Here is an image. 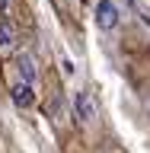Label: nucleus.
Returning <instances> with one entry per match:
<instances>
[{
	"instance_id": "obj_1",
	"label": "nucleus",
	"mask_w": 150,
	"mask_h": 153,
	"mask_svg": "<svg viewBox=\"0 0 150 153\" xmlns=\"http://www.w3.org/2000/svg\"><path fill=\"white\" fill-rule=\"evenodd\" d=\"M96 26L102 29V32H112V29H118V22H122V10H118V3L115 0H96Z\"/></svg>"
},
{
	"instance_id": "obj_2",
	"label": "nucleus",
	"mask_w": 150,
	"mask_h": 153,
	"mask_svg": "<svg viewBox=\"0 0 150 153\" xmlns=\"http://www.w3.org/2000/svg\"><path fill=\"white\" fill-rule=\"evenodd\" d=\"M77 118H80V124H96V118H99L90 93H77Z\"/></svg>"
},
{
	"instance_id": "obj_3",
	"label": "nucleus",
	"mask_w": 150,
	"mask_h": 153,
	"mask_svg": "<svg viewBox=\"0 0 150 153\" xmlns=\"http://www.w3.org/2000/svg\"><path fill=\"white\" fill-rule=\"evenodd\" d=\"M16 70H19V76H22V80H19V83H26V86H32L35 83V61H32V57L29 54H19L16 57Z\"/></svg>"
},
{
	"instance_id": "obj_4",
	"label": "nucleus",
	"mask_w": 150,
	"mask_h": 153,
	"mask_svg": "<svg viewBox=\"0 0 150 153\" xmlns=\"http://www.w3.org/2000/svg\"><path fill=\"white\" fill-rule=\"evenodd\" d=\"M16 45V29L7 16H0V51H13Z\"/></svg>"
},
{
	"instance_id": "obj_5",
	"label": "nucleus",
	"mask_w": 150,
	"mask_h": 153,
	"mask_svg": "<svg viewBox=\"0 0 150 153\" xmlns=\"http://www.w3.org/2000/svg\"><path fill=\"white\" fill-rule=\"evenodd\" d=\"M13 102L19 105V108H29V105L35 102V96H32V86H26V83H13Z\"/></svg>"
},
{
	"instance_id": "obj_6",
	"label": "nucleus",
	"mask_w": 150,
	"mask_h": 153,
	"mask_svg": "<svg viewBox=\"0 0 150 153\" xmlns=\"http://www.w3.org/2000/svg\"><path fill=\"white\" fill-rule=\"evenodd\" d=\"M128 3H131V10H134V16H137V19H141V22H144V26L150 29V10L144 7V0H128Z\"/></svg>"
},
{
	"instance_id": "obj_7",
	"label": "nucleus",
	"mask_w": 150,
	"mask_h": 153,
	"mask_svg": "<svg viewBox=\"0 0 150 153\" xmlns=\"http://www.w3.org/2000/svg\"><path fill=\"white\" fill-rule=\"evenodd\" d=\"M3 7H7V0H0V10H3Z\"/></svg>"
}]
</instances>
